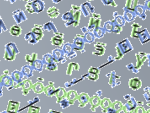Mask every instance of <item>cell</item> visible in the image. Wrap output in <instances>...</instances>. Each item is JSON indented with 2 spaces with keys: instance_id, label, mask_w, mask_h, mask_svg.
<instances>
[{
  "instance_id": "30bf717a",
  "label": "cell",
  "mask_w": 150,
  "mask_h": 113,
  "mask_svg": "<svg viewBox=\"0 0 150 113\" xmlns=\"http://www.w3.org/2000/svg\"><path fill=\"white\" fill-rule=\"evenodd\" d=\"M1 113H8V112H7V111H3Z\"/></svg>"
},
{
  "instance_id": "7a4b0ae2",
  "label": "cell",
  "mask_w": 150,
  "mask_h": 113,
  "mask_svg": "<svg viewBox=\"0 0 150 113\" xmlns=\"http://www.w3.org/2000/svg\"><path fill=\"white\" fill-rule=\"evenodd\" d=\"M13 17L17 23H21L23 21H25L26 18L25 14H23V12L21 10H17L15 12H13Z\"/></svg>"
},
{
  "instance_id": "ba28073f",
  "label": "cell",
  "mask_w": 150,
  "mask_h": 113,
  "mask_svg": "<svg viewBox=\"0 0 150 113\" xmlns=\"http://www.w3.org/2000/svg\"><path fill=\"white\" fill-rule=\"evenodd\" d=\"M2 89H3V86L1 85V84H0V97L3 96V91H2Z\"/></svg>"
},
{
  "instance_id": "3957f363",
  "label": "cell",
  "mask_w": 150,
  "mask_h": 113,
  "mask_svg": "<svg viewBox=\"0 0 150 113\" xmlns=\"http://www.w3.org/2000/svg\"><path fill=\"white\" fill-rule=\"evenodd\" d=\"M20 103L15 102L13 101H9L8 103L7 111L9 113H17Z\"/></svg>"
},
{
  "instance_id": "277c9868",
  "label": "cell",
  "mask_w": 150,
  "mask_h": 113,
  "mask_svg": "<svg viewBox=\"0 0 150 113\" xmlns=\"http://www.w3.org/2000/svg\"><path fill=\"white\" fill-rule=\"evenodd\" d=\"M0 84H1L2 86H5L6 87H8L12 86V81L9 76L7 75H3L0 76Z\"/></svg>"
},
{
  "instance_id": "8992f818",
  "label": "cell",
  "mask_w": 150,
  "mask_h": 113,
  "mask_svg": "<svg viewBox=\"0 0 150 113\" xmlns=\"http://www.w3.org/2000/svg\"><path fill=\"white\" fill-rule=\"evenodd\" d=\"M7 30H8V28H6L5 24L3 22L2 18L0 16V34H1L3 31H6Z\"/></svg>"
},
{
  "instance_id": "52a82bcc",
  "label": "cell",
  "mask_w": 150,
  "mask_h": 113,
  "mask_svg": "<svg viewBox=\"0 0 150 113\" xmlns=\"http://www.w3.org/2000/svg\"><path fill=\"white\" fill-rule=\"evenodd\" d=\"M39 108L34 107V106H31L29 109L28 113H39Z\"/></svg>"
},
{
  "instance_id": "9c48e42d",
  "label": "cell",
  "mask_w": 150,
  "mask_h": 113,
  "mask_svg": "<svg viewBox=\"0 0 150 113\" xmlns=\"http://www.w3.org/2000/svg\"><path fill=\"white\" fill-rule=\"evenodd\" d=\"M8 70H5V71H4V75H8Z\"/></svg>"
},
{
  "instance_id": "5b68a950",
  "label": "cell",
  "mask_w": 150,
  "mask_h": 113,
  "mask_svg": "<svg viewBox=\"0 0 150 113\" xmlns=\"http://www.w3.org/2000/svg\"><path fill=\"white\" fill-rule=\"evenodd\" d=\"M22 30L19 26L13 25L10 29V33L13 36H18L21 34Z\"/></svg>"
},
{
  "instance_id": "6da1fadb",
  "label": "cell",
  "mask_w": 150,
  "mask_h": 113,
  "mask_svg": "<svg viewBox=\"0 0 150 113\" xmlns=\"http://www.w3.org/2000/svg\"><path fill=\"white\" fill-rule=\"evenodd\" d=\"M18 51L14 43H10L6 45L4 58L6 60H13L15 59V56L18 54Z\"/></svg>"
}]
</instances>
